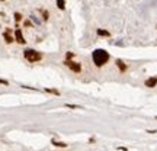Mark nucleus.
<instances>
[{"instance_id": "nucleus-12", "label": "nucleus", "mask_w": 157, "mask_h": 151, "mask_svg": "<svg viewBox=\"0 0 157 151\" xmlns=\"http://www.w3.org/2000/svg\"><path fill=\"white\" fill-rule=\"evenodd\" d=\"M15 20H16V22H20V20H22V15L18 13V12L15 13Z\"/></svg>"}, {"instance_id": "nucleus-4", "label": "nucleus", "mask_w": 157, "mask_h": 151, "mask_svg": "<svg viewBox=\"0 0 157 151\" xmlns=\"http://www.w3.org/2000/svg\"><path fill=\"white\" fill-rule=\"evenodd\" d=\"M15 41L18 44H20V45H25L26 44V39L23 38V34H22L20 29H15Z\"/></svg>"}, {"instance_id": "nucleus-15", "label": "nucleus", "mask_w": 157, "mask_h": 151, "mask_svg": "<svg viewBox=\"0 0 157 151\" xmlns=\"http://www.w3.org/2000/svg\"><path fill=\"white\" fill-rule=\"evenodd\" d=\"M42 15H44V20H47V19H48V12L44 10V12H42Z\"/></svg>"}, {"instance_id": "nucleus-3", "label": "nucleus", "mask_w": 157, "mask_h": 151, "mask_svg": "<svg viewBox=\"0 0 157 151\" xmlns=\"http://www.w3.org/2000/svg\"><path fill=\"white\" fill-rule=\"evenodd\" d=\"M64 66H67L71 71H74V73H80L82 71V66L79 64V63H74V61H71V60H65L64 61Z\"/></svg>"}, {"instance_id": "nucleus-17", "label": "nucleus", "mask_w": 157, "mask_h": 151, "mask_svg": "<svg viewBox=\"0 0 157 151\" xmlns=\"http://www.w3.org/2000/svg\"><path fill=\"white\" fill-rule=\"evenodd\" d=\"M156 119H157V116H156Z\"/></svg>"}, {"instance_id": "nucleus-13", "label": "nucleus", "mask_w": 157, "mask_h": 151, "mask_svg": "<svg viewBox=\"0 0 157 151\" xmlns=\"http://www.w3.org/2000/svg\"><path fill=\"white\" fill-rule=\"evenodd\" d=\"M73 57H74L73 52H67V55H65V60H71Z\"/></svg>"}, {"instance_id": "nucleus-8", "label": "nucleus", "mask_w": 157, "mask_h": 151, "mask_svg": "<svg viewBox=\"0 0 157 151\" xmlns=\"http://www.w3.org/2000/svg\"><path fill=\"white\" fill-rule=\"evenodd\" d=\"M53 145H56L58 148H65V147H67L65 142H60V141H56V140H53Z\"/></svg>"}, {"instance_id": "nucleus-5", "label": "nucleus", "mask_w": 157, "mask_h": 151, "mask_svg": "<svg viewBox=\"0 0 157 151\" xmlns=\"http://www.w3.org/2000/svg\"><path fill=\"white\" fill-rule=\"evenodd\" d=\"M10 32H12V29H6L5 32H3V38H5V41H6V44H12L13 41H15V38L10 35Z\"/></svg>"}, {"instance_id": "nucleus-11", "label": "nucleus", "mask_w": 157, "mask_h": 151, "mask_svg": "<svg viewBox=\"0 0 157 151\" xmlns=\"http://www.w3.org/2000/svg\"><path fill=\"white\" fill-rule=\"evenodd\" d=\"M45 92H48V93H53V94H60V92L58 90H56V89H45Z\"/></svg>"}, {"instance_id": "nucleus-2", "label": "nucleus", "mask_w": 157, "mask_h": 151, "mask_svg": "<svg viewBox=\"0 0 157 151\" xmlns=\"http://www.w3.org/2000/svg\"><path fill=\"white\" fill-rule=\"evenodd\" d=\"M23 57L28 60L29 63H38V61L42 60V54L38 52L37 49H32V48H26L23 51Z\"/></svg>"}, {"instance_id": "nucleus-6", "label": "nucleus", "mask_w": 157, "mask_h": 151, "mask_svg": "<svg viewBox=\"0 0 157 151\" xmlns=\"http://www.w3.org/2000/svg\"><path fill=\"white\" fill-rule=\"evenodd\" d=\"M144 84H146V87H150V89H151V87H156V84H157V77H150V78H147Z\"/></svg>"}, {"instance_id": "nucleus-9", "label": "nucleus", "mask_w": 157, "mask_h": 151, "mask_svg": "<svg viewBox=\"0 0 157 151\" xmlns=\"http://www.w3.org/2000/svg\"><path fill=\"white\" fill-rule=\"evenodd\" d=\"M98 35H99V37H109L111 34H109L108 31H105V29H98Z\"/></svg>"}, {"instance_id": "nucleus-10", "label": "nucleus", "mask_w": 157, "mask_h": 151, "mask_svg": "<svg viewBox=\"0 0 157 151\" xmlns=\"http://www.w3.org/2000/svg\"><path fill=\"white\" fill-rule=\"evenodd\" d=\"M57 6H58V9L64 10L65 9V1L64 0H57Z\"/></svg>"}, {"instance_id": "nucleus-1", "label": "nucleus", "mask_w": 157, "mask_h": 151, "mask_svg": "<svg viewBox=\"0 0 157 151\" xmlns=\"http://www.w3.org/2000/svg\"><path fill=\"white\" fill-rule=\"evenodd\" d=\"M92 60L96 67H103L109 61V54L105 49H95L92 54Z\"/></svg>"}, {"instance_id": "nucleus-7", "label": "nucleus", "mask_w": 157, "mask_h": 151, "mask_svg": "<svg viewBox=\"0 0 157 151\" xmlns=\"http://www.w3.org/2000/svg\"><path fill=\"white\" fill-rule=\"evenodd\" d=\"M116 66H118L121 73H125V71H127V64H125L122 60H116Z\"/></svg>"}, {"instance_id": "nucleus-14", "label": "nucleus", "mask_w": 157, "mask_h": 151, "mask_svg": "<svg viewBox=\"0 0 157 151\" xmlns=\"http://www.w3.org/2000/svg\"><path fill=\"white\" fill-rule=\"evenodd\" d=\"M0 84L8 86V84H9V81H8V80H3V78H0Z\"/></svg>"}, {"instance_id": "nucleus-16", "label": "nucleus", "mask_w": 157, "mask_h": 151, "mask_svg": "<svg viewBox=\"0 0 157 151\" xmlns=\"http://www.w3.org/2000/svg\"><path fill=\"white\" fill-rule=\"evenodd\" d=\"M0 1H5V0H0Z\"/></svg>"}]
</instances>
